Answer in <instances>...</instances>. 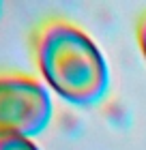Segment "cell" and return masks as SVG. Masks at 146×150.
<instances>
[{
	"label": "cell",
	"mask_w": 146,
	"mask_h": 150,
	"mask_svg": "<svg viewBox=\"0 0 146 150\" xmlns=\"http://www.w3.org/2000/svg\"><path fill=\"white\" fill-rule=\"evenodd\" d=\"M34 60L45 86L73 105L101 101L110 71L97 43L65 19H50L34 35Z\"/></svg>",
	"instance_id": "obj_1"
},
{
	"label": "cell",
	"mask_w": 146,
	"mask_h": 150,
	"mask_svg": "<svg viewBox=\"0 0 146 150\" xmlns=\"http://www.w3.org/2000/svg\"><path fill=\"white\" fill-rule=\"evenodd\" d=\"M52 97L37 77L0 73V139H32L52 120Z\"/></svg>",
	"instance_id": "obj_2"
},
{
	"label": "cell",
	"mask_w": 146,
	"mask_h": 150,
	"mask_svg": "<svg viewBox=\"0 0 146 150\" xmlns=\"http://www.w3.org/2000/svg\"><path fill=\"white\" fill-rule=\"evenodd\" d=\"M0 150H41L32 139H0Z\"/></svg>",
	"instance_id": "obj_3"
},
{
	"label": "cell",
	"mask_w": 146,
	"mask_h": 150,
	"mask_svg": "<svg viewBox=\"0 0 146 150\" xmlns=\"http://www.w3.org/2000/svg\"><path fill=\"white\" fill-rule=\"evenodd\" d=\"M137 43H140V50L146 58V13L140 17V24H137Z\"/></svg>",
	"instance_id": "obj_4"
},
{
	"label": "cell",
	"mask_w": 146,
	"mask_h": 150,
	"mask_svg": "<svg viewBox=\"0 0 146 150\" xmlns=\"http://www.w3.org/2000/svg\"><path fill=\"white\" fill-rule=\"evenodd\" d=\"M0 11H2V4H0Z\"/></svg>",
	"instance_id": "obj_5"
}]
</instances>
